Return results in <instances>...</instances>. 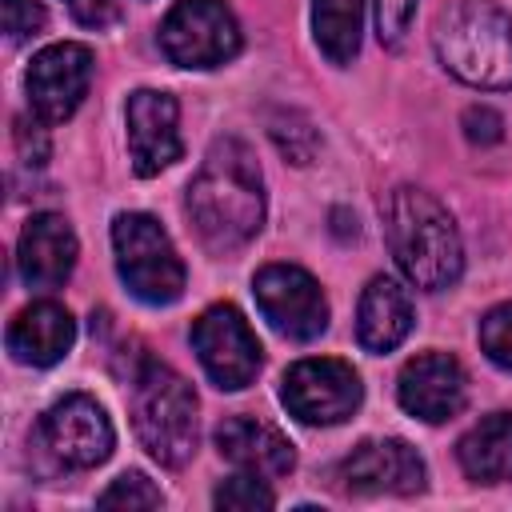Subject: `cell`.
Segmentation results:
<instances>
[{"mask_svg":"<svg viewBox=\"0 0 512 512\" xmlns=\"http://www.w3.org/2000/svg\"><path fill=\"white\" fill-rule=\"evenodd\" d=\"M72 340H76V320L56 300H36L8 324V352L16 364L28 368H52L56 360L68 356Z\"/></svg>","mask_w":512,"mask_h":512,"instance_id":"obj_18","label":"cell"},{"mask_svg":"<svg viewBox=\"0 0 512 512\" xmlns=\"http://www.w3.org/2000/svg\"><path fill=\"white\" fill-rule=\"evenodd\" d=\"M192 352L220 392L248 388L264 364V348L236 304H212L200 312L192 324Z\"/></svg>","mask_w":512,"mask_h":512,"instance_id":"obj_7","label":"cell"},{"mask_svg":"<svg viewBox=\"0 0 512 512\" xmlns=\"http://www.w3.org/2000/svg\"><path fill=\"white\" fill-rule=\"evenodd\" d=\"M412 12H416V0H376V32H380V44L396 48L412 24Z\"/></svg>","mask_w":512,"mask_h":512,"instance_id":"obj_26","label":"cell"},{"mask_svg":"<svg viewBox=\"0 0 512 512\" xmlns=\"http://www.w3.org/2000/svg\"><path fill=\"white\" fill-rule=\"evenodd\" d=\"M412 324H416V308H412L408 288L392 276H372L368 288L360 292V308H356L360 348L372 352V356H384V352L404 344Z\"/></svg>","mask_w":512,"mask_h":512,"instance_id":"obj_17","label":"cell"},{"mask_svg":"<svg viewBox=\"0 0 512 512\" xmlns=\"http://www.w3.org/2000/svg\"><path fill=\"white\" fill-rule=\"evenodd\" d=\"M464 136L472 140V144H496L500 136H504V120H500V112H492V108H484V104H472L468 112H464Z\"/></svg>","mask_w":512,"mask_h":512,"instance_id":"obj_27","label":"cell"},{"mask_svg":"<svg viewBox=\"0 0 512 512\" xmlns=\"http://www.w3.org/2000/svg\"><path fill=\"white\" fill-rule=\"evenodd\" d=\"M128 412L140 444L164 468H184L200 444V404L192 384L164 360L140 356L128 376Z\"/></svg>","mask_w":512,"mask_h":512,"instance_id":"obj_3","label":"cell"},{"mask_svg":"<svg viewBox=\"0 0 512 512\" xmlns=\"http://www.w3.org/2000/svg\"><path fill=\"white\" fill-rule=\"evenodd\" d=\"M112 252H116V272L124 288L140 304H176L184 296V260L164 232V224L148 212H120L112 220Z\"/></svg>","mask_w":512,"mask_h":512,"instance_id":"obj_5","label":"cell"},{"mask_svg":"<svg viewBox=\"0 0 512 512\" xmlns=\"http://www.w3.org/2000/svg\"><path fill=\"white\" fill-rule=\"evenodd\" d=\"M36 444L60 464V468H96L112 456L116 432L108 412L100 408L96 396L88 392H72L64 400H56L40 424H36Z\"/></svg>","mask_w":512,"mask_h":512,"instance_id":"obj_9","label":"cell"},{"mask_svg":"<svg viewBox=\"0 0 512 512\" xmlns=\"http://www.w3.org/2000/svg\"><path fill=\"white\" fill-rule=\"evenodd\" d=\"M44 120H16V148L24 164H44L48 160V132L40 128Z\"/></svg>","mask_w":512,"mask_h":512,"instance_id":"obj_28","label":"cell"},{"mask_svg":"<svg viewBox=\"0 0 512 512\" xmlns=\"http://www.w3.org/2000/svg\"><path fill=\"white\" fill-rule=\"evenodd\" d=\"M364 0H312V36L328 64L344 68L360 52Z\"/></svg>","mask_w":512,"mask_h":512,"instance_id":"obj_20","label":"cell"},{"mask_svg":"<svg viewBox=\"0 0 512 512\" xmlns=\"http://www.w3.org/2000/svg\"><path fill=\"white\" fill-rule=\"evenodd\" d=\"M268 132H272L276 148H280L284 156H292L296 164H308V160H312V152H316V132H312V124H308L300 112H276V116L268 120Z\"/></svg>","mask_w":512,"mask_h":512,"instance_id":"obj_22","label":"cell"},{"mask_svg":"<svg viewBox=\"0 0 512 512\" xmlns=\"http://www.w3.org/2000/svg\"><path fill=\"white\" fill-rule=\"evenodd\" d=\"M184 212L196 228V240L212 256H232L260 232L264 176L244 140H236V136L212 140V148L204 152V160L188 184Z\"/></svg>","mask_w":512,"mask_h":512,"instance_id":"obj_1","label":"cell"},{"mask_svg":"<svg viewBox=\"0 0 512 512\" xmlns=\"http://www.w3.org/2000/svg\"><path fill=\"white\" fill-rule=\"evenodd\" d=\"M480 348H484V356L496 368L512 372V300L496 304L492 312H484V320H480Z\"/></svg>","mask_w":512,"mask_h":512,"instance_id":"obj_23","label":"cell"},{"mask_svg":"<svg viewBox=\"0 0 512 512\" xmlns=\"http://www.w3.org/2000/svg\"><path fill=\"white\" fill-rule=\"evenodd\" d=\"M68 4V12L80 20V24H88V28H100V24H108L112 16H116V0H64Z\"/></svg>","mask_w":512,"mask_h":512,"instance_id":"obj_29","label":"cell"},{"mask_svg":"<svg viewBox=\"0 0 512 512\" xmlns=\"http://www.w3.org/2000/svg\"><path fill=\"white\" fill-rule=\"evenodd\" d=\"M364 400V384L348 360L336 356H308L296 360L280 380V404L300 424H340Z\"/></svg>","mask_w":512,"mask_h":512,"instance_id":"obj_8","label":"cell"},{"mask_svg":"<svg viewBox=\"0 0 512 512\" xmlns=\"http://www.w3.org/2000/svg\"><path fill=\"white\" fill-rule=\"evenodd\" d=\"M336 480L344 492H356V496H384V492L388 496H416V492H424L428 468L408 440L384 436V440L356 444L340 460Z\"/></svg>","mask_w":512,"mask_h":512,"instance_id":"obj_12","label":"cell"},{"mask_svg":"<svg viewBox=\"0 0 512 512\" xmlns=\"http://www.w3.org/2000/svg\"><path fill=\"white\" fill-rule=\"evenodd\" d=\"M212 500H216V508H272L276 504L268 480L252 476V472H236L232 480H224Z\"/></svg>","mask_w":512,"mask_h":512,"instance_id":"obj_24","label":"cell"},{"mask_svg":"<svg viewBox=\"0 0 512 512\" xmlns=\"http://www.w3.org/2000/svg\"><path fill=\"white\" fill-rule=\"evenodd\" d=\"M128 124V156L136 176H160L168 164L180 160V104L168 92L136 88L124 104Z\"/></svg>","mask_w":512,"mask_h":512,"instance_id":"obj_13","label":"cell"},{"mask_svg":"<svg viewBox=\"0 0 512 512\" xmlns=\"http://www.w3.org/2000/svg\"><path fill=\"white\" fill-rule=\"evenodd\" d=\"M252 296L260 316L284 340L308 344L328 328V300L320 284L296 264H264L252 276Z\"/></svg>","mask_w":512,"mask_h":512,"instance_id":"obj_10","label":"cell"},{"mask_svg":"<svg viewBox=\"0 0 512 512\" xmlns=\"http://www.w3.org/2000/svg\"><path fill=\"white\" fill-rule=\"evenodd\" d=\"M160 52L176 68H220L240 52V24L228 0H176L160 20Z\"/></svg>","mask_w":512,"mask_h":512,"instance_id":"obj_6","label":"cell"},{"mask_svg":"<svg viewBox=\"0 0 512 512\" xmlns=\"http://www.w3.org/2000/svg\"><path fill=\"white\" fill-rule=\"evenodd\" d=\"M396 400L408 416H416L424 424H444V420L460 416V408L468 404V376L456 356L420 352L400 368Z\"/></svg>","mask_w":512,"mask_h":512,"instance_id":"obj_14","label":"cell"},{"mask_svg":"<svg viewBox=\"0 0 512 512\" xmlns=\"http://www.w3.org/2000/svg\"><path fill=\"white\" fill-rule=\"evenodd\" d=\"M44 20L48 16H44V4L40 0H4V32H8L12 44L36 36L44 28Z\"/></svg>","mask_w":512,"mask_h":512,"instance_id":"obj_25","label":"cell"},{"mask_svg":"<svg viewBox=\"0 0 512 512\" xmlns=\"http://www.w3.org/2000/svg\"><path fill=\"white\" fill-rule=\"evenodd\" d=\"M456 460L476 484L512 480V412H492L472 424L456 444Z\"/></svg>","mask_w":512,"mask_h":512,"instance_id":"obj_19","label":"cell"},{"mask_svg":"<svg viewBox=\"0 0 512 512\" xmlns=\"http://www.w3.org/2000/svg\"><path fill=\"white\" fill-rule=\"evenodd\" d=\"M432 48L440 64L488 92L512 88V16L496 0H456L436 16Z\"/></svg>","mask_w":512,"mask_h":512,"instance_id":"obj_4","label":"cell"},{"mask_svg":"<svg viewBox=\"0 0 512 512\" xmlns=\"http://www.w3.org/2000/svg\"><path fill=\"white\" fill-rule=\"evenodd\" d=\"M216 440V452L240 468V472H252V476H264V480H276V476H288L296 468V448L284 432H276L272 424L264 420H252V416H228L216 424L212 432Z\"/></svg>","mask_w":512,"mask_h":512,"instance_id":"obj_16","label":"cell"},{"mask_svg":"<svg viewBox=\"0 0 512 512\" xmlns=\"http://www.w3.org/2000/svg\"><path fill=\"white\" fill-rule=\"evenodd\" d=\"M92 68L96 64H92V48L88 44L60 40V44L40 48L32 56V64H28V76H24L32 116L44 120V124L68 120L80 108V100L88 96Z\"/></svg>","mask_w":512,"mask_h":512,"instance_id":"obj_11","label":"cell"},{"mask_svg":"<svg viewBox=\"0 0 512 512\" xmlns=\"http://www.w3.org/2000/svg\"><path fill=\"white\" fill-rule=\"evenodd\" d=\"M96 504H100V508H160L164 496H160V488H156L144 472H124V476H116V480L96 496Z\"/></svg>","mask_w":512,"mask_h":512,"instance_id":"obj_21","label":"cell"},{"mask_svg":"<svg viewBox=\"0 0 512 512\" xmlns=\"http://www.w3.org/2000/svg\"><path fill=\"white\" fill-rule=\"evenodd\" d=\"M384 236L396 268L424 292L452 288L464 272V244L452 212L424 188L400 184L384 200Z\"/></svg>","mask_w":512,"mask_h":512,"instance_id":"obj_2","label":"cell"},{"mask_svg":"<svg viewBox=\"0 0 512 512\" xmlns=\"http://www.w3.org/2000/svg\"><path fill=\"white\" fill-rule=\"evenodd\" d=\"M76 256H80L76 232L60 212H36L20 228L16 264H20V276H24L28 288H36V292L60 288L72 276Z\"/></svg>","mask_w":512,"mask_h":512,"instance_id":"obj_15","label":"cell"}]
</instances>
